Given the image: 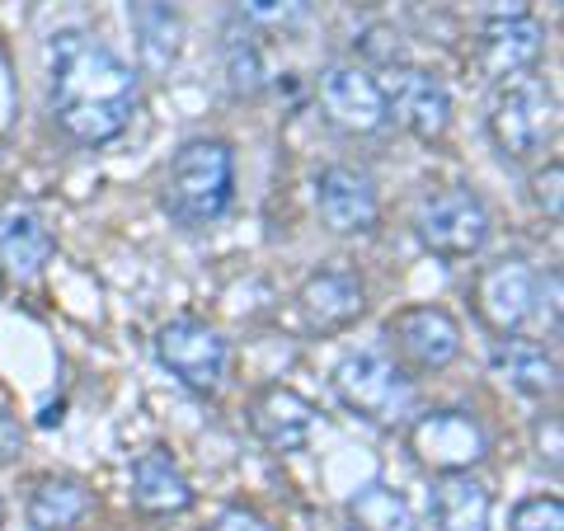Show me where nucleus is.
<instances>
[{"label": "nucleus", "mask_w": 564, "mask_h": 531, "mask_svg": "<svg viewBox=\"0 0 564 531\" xmlns=\"http://www.w3.org/2000/svg\"><path fill=\"white\" fill-rule=\"evenodd\" d=\"M250 433L269 452H302L315 433V404L292 386H269L250 400Z\"/></svg>", "instance_id": "nucleus-15"}, {"label": "nucleus", "mask_w": 564, "mask_h": 531, "mask_svg": "<svg viewBox=\"0 0 564 531\" xmlns=\"http://www.w3.org/2000/svg\"><path fill=\"white\" fill-rule=\"evenodd\" d=\"M489 367L503 386H513L522 395H555L560 391V362L532 339H518V334H503L489 353Z\"/></svg>", "instance_id": "nucleus-18"}, {"label": "nucleus", "mask_w": 564, "mask_h": 531, "mask_svg": "<svg viewBox=\"0 0 564 531\" xmlns=\"http://www.w3.org/2000/svg\"><path fill=\"white\" fill-rule=\"evenodd\" d=\"M433 531H489V489L470 470L433 485Z\"/></svg>", "instance_id": "nucleus-19"}, {"label": "nucleus", "mask_w": 564, "mask_h": 531, "mask_svg": "<svg viewBox=\"0 0 564 531\" xmlns=\"http://www.w3.org/2000/svg\"><path fill=\"white\" fill-rule=\"evenodd\" d=\"M20 447H24L20 423H14L6 410H0V462H10V456H20Z\"/></svg>", "instance_id": "nucleus-28"}, {"label": "nucleus", "mask_w": 564, "mask_h": 531, "mask_svg": "<svg viewBox=\"0 0 564 531\" xmlns=\"http://www.w3.org/2000/svg\"><path fill=\"white\" fill-rule=\"evenodd\" d=\"M386 344L404 371H447L462 358V325L443 306H404L386 321Z\"/></svg>", "instance_id": "nucleus-9"}, {"label": "nucleus", "mask_w": 564, "mask_h": 531, "mask_svg": "<svg viewBox=\"0 0 564 531\" xmlns=\"http://www.w3.org/2000/svg\"><path fill=\"white\" fill-rule=\"evenodd\" d=\"M489 137L508 161H532V155H541L555 137L551 85L536 76L503 80V90L494 95V109H489Z\"/></svg>", "instance_id": "nucleus-4"}, {"label": "nucleus", "mask_w": 564, "mask_h": 531, "mask_svg": "<svg viewBox=\"0 0 564 531\" xmlns=\"http://www.w3.org/2000/svg\"><path fill=\"white\" fill-rule=\"evenodd\" d=\"M221 52H226V76H231V85H236L240 95L263 90V57H259V47H254L250 33H245L240 20H236V24H226V43H221Z\"/></svg>", "instance_id": "nucleus-23"}, {"label": "nucleus", "mask_w": 564, "mask_h": 531, "mask_svg": "<svg viewBox=\"0 0 564 531\" xmlns=\"http://www.w3.org/2000/svg\"><path fill=\"white\" fill-rule=\"evenodd\" d=\"M315 207H321V221L334 236H362V231H377L381 221V198H377L372 174L352 165H329L315 180Z\"/></svg>", "instance_id": "nucleus-12"}, {"label": "nucleus", "mask_w": 564, "mask_h": 531, "mask_svg": "<svg viewBox=\"0 0 564 531\" xmlns=\"http://www.w3.org/2000/svg\"><path fill=\"white\" fill-rule=\"evenodd\" d=\"M52 259V231L43 217L24 203L0 207V278L10 282H33Z\"/></svg>", "instance_id": "nucleus-16"}, {"label": "nucleus", "mask_w": 564, "mask_h": 531, "mask_svg": "<svg viewBox=\"0 0 564 531\" xmlns=\"http://www.w3.org/2000/svg\"><path fill=\"white\" fill-rule=\"evenodd\" d=\"M404 447L433 475H462L489 456V433H485V423L466 410H423L410 419Z\"/></svg>", "instance_id": "nucleus-6"}, {"label": "nucleus", "mask_w": 564, "mask_h": 531, "mask_svg": "<svg viewBox=\"0 0 564 531\" xmlns=\"http://www.w3.org/2000/svg\"><path fill=\"white\" fill-rule=\"evenodd\" d=\"M90 489L80 480H70V475H43L39 485L29 494V527L33 531H70L85 522V512H90Z\"/></svg>", "instance_id": "nucleus-20"}, {"label": "nucleus", "mask_w": 564, "mask_h": 531, "mask_svg": "<svg viewBox=\"0 0 564 531\" xmlns=\"http://www.w3.org/2000/svg\"><path fill=\"white\" fill-rule=\"evenodd\" d=\"M155 358H161V367L180 386H188V391H198V395H212L226 381L231 348H226V339L212 325L184 315V321L161 325V334H155Z\"/></svg>", "instance_id": "nucleus-8"}, {"label": "nucleus", "mask_w": 564, "mask_h": 531, "mask_svg": "<svg viewBox=\"0 0 564 531\" xmlns=\"http://www.w3.org/2000/svg\"><path fill=\"white\" fill-rule=\"evenodd\" d=\"M545 57V29L532 14H518V20H489L480 33V71L489 80H518L532 76L536 62Z\"/></svg>", "instance_id": "nucleus-14"}, {"label": "nucleus", "mask_w": 564, "mask_h": 531, "mask_svg": "<svg viewBox=\"0 0 564 531\" xmlns=\"http://www.w3.org/2000/svg\"><path fill=\"white\" fill-rule=\"evenodd\" d=\"M212 531H273V522L259 518L254 508H221L217 522H212Z\"/></svg>", "instance_id": "nucleus-27"}, {"label": "nucleus", "mask_w": 564, "mask_h": 531, "mask_svg": "<svg viewBox=\"0 0 564 531\" xmlns=\"http://www.w3.org/2000/svg\"><path fill=\"white\" fill-rule=\"evenodd\" d=\"M513 531H564V503L555 494H536V499H522L508 518Z\"/></svg>", "instance_id": "nucleus-25"}, {"label": "nucleus", "mask_w": 564, "mask_h": 531, "mask_svg": "<svg viewBox=\"0 0 564 531\" xmlns=\"http://www.w3.org/2000/svg\"><path fill=\"white\" fill-rule=\"evenodd\" d=\"M296 311H302V325L311 334H339L348 329L358 315L367 311V292H362V278L352 269H321L302 282L296 292Z\"/></svg>", "instance_id": "nucleus-13"}, {"label": "nucleus", "mask_w": 564, "mask_h": 531, "mask_svg": "<svg viewBox=\"0 0 564 531\" xmlns=\"http://www.w3.org/2000/svg\"><path fill=\"white\" fill-rule=\"evenodd\" d=\"M236 198V151L221 137H198L174 151L161 184V207L184 231H203L226 217Z\"/></svg>", "instance_id": "nucleus-2"}, {"label": "nucleus", "mask_w": 564, "mask_h": 531, "mask_svg": "<svg viewBox=\"0 0 564 531\" xmlns=\"http://www.w3.org/2000/svg\"><path fill=\"white\" fill-rule=\"evenodd\" d=\"M489 20H518V14L532 10V0H480Z\"/></svg>", "instance_id": "nucleus-29"}, {"label": "nucleus", "mask_w": 564, "mask_h": 531, "mask_svg": "<svg viewBox=\"0 0 564 531\" xmlns=\"http://www.w3.org/2000/svg\"><path fill=\"white\" fill-rule=\"evenodd\" d=\"M334 395L348 414L367 423H404L414 414V377L404 371L391 353L358 348L334 367Z\"/></svg>", "instance_id": "nucleus-3"}, {"label": "nucleus", "mask_w": 564, "mask_h": 531, "mask_svg": "<svg viewBox=\"0 0 564 531\" xmlns=\"http://www.w3.org/2000/svg\"><path fill=\"white\" fill-rule=\"evenodd\" d=\"M536 288H541V278L527 259H494L470 282V306L503 339V334H522L532 325Z\"/></svg>", "instance_id": "nucleus-7"}, {"label": "nucleus", "mask_w": 564, "mask_h": 531, "mask_svg": "<svg viewBox=\"0 0 564 531\" xmlns=\"http://www.w3.org/2000/svg\"><path fill=\"white\" fill-rule=\"evenodd\" d=\"M141 85L137 71L85 29L47 39V109L76 147H104L128 132Z\"/></svg>", "instance_id": "nucleus-1"}, {"label": "nucleus", "mask_w": 564, "mask_h": 531, "mask_svg": "<svg viewBox=\"0 0 564 531\" xmlns=\"http://www.w3.org/2000/svg\"><path fill=\"white\" fill-rule=\"evenodd\" d=\"M315 99H321V113L334 122L339 132L352 137H372L391 122L386 109V90L377 76H367L362 66H329L315 80Z\"/></svg>", "instance_id": "nucleus-10"}, {"label": "nucleus", "mask_w": 564, "mask_h": 531, "mask_svg": "<svg viewBox=\"0 0 564 531\" xmlns=\"http://www.w3.org/2000/svg\"><path fill=\"white\" fill-rule=\"evenodd\" d=\"M348 522L352 531H419L414 508L391 485H362L348 499Z\"/></svg>", "instance_id": "nucleus-21"}, {"label": "nucleus", "mask_w": 564, "mask_h": 531, "mask_svg": "<svg viewBox=\"0 0 564 531\" xmlns=\"http://www.w3.org/2000/svg\"><path fill=\"white\" fill-rule=\"evenodd\" d=\"M560 180H564L560 161H551L545 170L532 174V198H536V207H541L551 221H560Z\"/></svg>", "instance_id": "nucleus-26"}, {"label": "nucleus", "mask_w": 564, "mask_h": 531, "mask_svg": "<svg viewBox=\"0 0 564 531\" xmlns=\"http://www.w3.org/2000/svg\"><path fill=\"white\" fill-rule=\"evenodd\" d=\"M414 236L433 259H447V263L475 259L489 245V207L470 188L429 193L414 217Z\"/></svg>", "instance_id": "nucleus-5"}, {"label": "nucleus", "mask_w": 564, "mask_h": 531, "mask_svg": "<svg viewBox=\"0 0 564 531\" xmlns=\"http://www.w3.org/2000/svg\"><path fill=\"white\" fill-rule=\"evenodd\" d=\"M240 24L269 29V33H296L311 14V0H236Z\"/></svg>", "instance_id": "nucleus-24"}, {"label": "nucleus", "mask_w": 564, "mask_h": 531, "mask_svg": "<svg viewBox=\"0 0 564 531\" xmlns=\"http://www.w3.org/2000/svg\"><path fill=\"white\" fill-rule=\"evenodd\" d=\"M132 20L151 66H170L180 57V14H174L170 0H132Z\"/></svg>", "instance_id": "nucleus-22"}, {"label": "nucleus", "mask_w": 564, "mask_h": 531, "mask_svg": "<svg viewBox=\"0 0 564 531\" xmlns=\"http://www.w3.org/2000/svg\"><path fill=\"white\" fill-rule=\"evenodd\" d=\"M132 508L147 518H174L193 508V485L165 447H147L132 462Z\"/></svg>", "instance_id": "nucleus-17"}, {"label": "nucleus", "mask_w": 564, "mask_h": 531, "mask_svg": "<svg viewBox=\"0 0 564 531\" xmlns=\"http://www.w3.org/2000/svg\"><path fill=\"white\" fill-rule=\"evenodd\" d=\"M381 90H386V109H391V118L410 137H419V141L447 137V128H452V95H447V85L437 80L433 71L400 66V71H391V80H386Z\"/></svg>", "instance_id": "nucleus-11"}]
</instances>
